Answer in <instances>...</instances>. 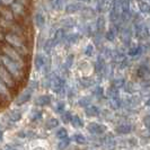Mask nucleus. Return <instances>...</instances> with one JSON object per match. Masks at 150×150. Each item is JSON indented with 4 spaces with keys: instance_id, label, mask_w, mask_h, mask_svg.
I'll use <instances>...</instances> for the list:
<instances>
[{
    "instance_id": "423d86ee",
    "label": "nucleus",
    "mask_w": 150,
    "mask_h": 150,
    "mask_svg": "<svg viewBox=\"0 0 150 150\" xmlns=\"http://www.w3.org/2000/svg\"><path fill=\"white\" fill-rule=\"evenodd\" d=\"M21 117H22V112L18 111V110H15V111H13V112L10 113V120L13 121V122L19 121Z\"/></svg>"
},
{
    "instance_id": "f8f14e48",
    "label": "nucleus",
    "mask_w": 150,
    "mask_h": 150,
    "mask_svg": "<svg viewBox=\"0 0 150 150\" xmlns=\"http://www.w3.org/2000/svg\"><path fill=\"white\" fill-rule=\"evenodd\" d=\"M131 130V127L130 125H122V127H119L117 128V132L119 133H129Z\"/></svg>"
},
{
    "instance_id": "6e6552de",
    "label": "nucleus",
    "mask_w": 150,
    "mask_h": 150,
    "mask_svg": "<svg viewBox=\"0 0 150 150\" xmlns=\"http://www.w3.org/2000/svg\"><path fill=\"white\" fill-rule=\"evenodd\" d=\"M67 137H68V132L64 128H60L58 130V132H57V138H58V139L62 140V139H64V138H67Z\"/></svg>"
},
{
    "instance_id": "39448f33",
    "label": "nucleus",
    "mask_w": 150,
    "mask_h": 150,
    "mask_svg": "<svg viewBox=\"0 0 150 150\" xmlns=\"http://www.w3.org/2000/svg\"><path fill=\"white\" fill-rule=\"evenodd\" d=\"M59 125V120L58 119H50V120L46 122L45 124V128L46 129H54Z\"/></svg>"
},
{
    "instance_id": "ddd939ff",
    "label": "nucleus",
    "mask_w": 150,
    "mask_h": 150,
    "mask_svg": "<svg viewBox=\"0 0 150 150\" xmlns=\"http://www.w3.org/2000/svg\"><path fill=\"white\" fill-rule=\"evenodd\" d=\"M62 121L64 122V123H68V122H71V120H72V116H71V114L69 112H66L63 115H62Z\"/></svg>"
},
{
    "instance_id": "9b49d317",
    "label": "nucleus",
    "mask_w": 150,
    "mask_h": 150,
    "mask_svg": "<svg viewBox=\"0 0 150 150\" xmlns=\"http://www.w3.org/2000/svg\"><path fill=\"white\" fill-rule=\"evenodd\" d=\"M74 140H75L77 143H79V144L86 143V138H85L83 134H75L74 135Z\"/></svg>"
},
{
    "instance_id": "f03ea898",
    "label": "nucleus",
    "mask_w": 150,
    "mask_h": 150,
    "mask_svg": "<svg viewBox=\"0 0 150 150\" xmlns=\"http://www.w3.org/2000/svg\"><path fill=\"white\" fill-rule=\"evenodd\" d=\"M30 95H32V90L30 89L24 90L22 93V95H19L18 98L16 99V104H17V105H23V104L27 103V102L30 100Z\"/></svg>"
},
{
    "instance_id": "9d476101",
    "label": "nucleus",
    "mask_w": 150,
    "mask_h": 150,
    "mask_svg": "<svg viewBox=\"0 0 150 150\" xmlns=\"http://www.w3.org/2000/svg\"><path fill=\"white\" fill-rule=\"evenodd\" d=\"M69 143H70V139L67 137V138H64V139H62V140H61L58 147H59V149L60 150H63L64 148H67L68 146H69Z\"/></svg>"
},
{
    "instance_id": "dca6fc26",
    "label": "nucleus",
    "mask_w": 150,
    "mask_h": 150,
    "mask_svg": "<svg viewBox=\"0 0 150 150\" xmlns=\"http://www.w3.org/2000/svg\"><path fill=\"white\" fill-rule=\"evenodd\" d=\"M2 137H4V132H2V131H0V140L2 139Z\"/></svg>"
},
{
    "instance_id": "20e7f679",
    "label": "nucleus",
    "mask_w": 150,
    "mask_h": 150,
    "mask_svg": "<svg viewBox=\"0 0 150 150\" xmlns=\"http://www.w3.org/2000/svg\"><path fill=\"white\" fill-rule=\"evenodd\" d=\"M35 103L40 106H45V105H49L51 103V97L47 96V95H43V96H40L35 99Z\"/></svg>"
},
{
    "instance_id": "f3484780",
    "label": "nucleus",
    "mask_w": 150,
    "mask_h": 150,
    "mask_svg": "<svg viewBox=\"0 0 150 150\" xmlns=\"http://www.w3.org/2000/svg\"><path fill=\"white\" fill-rule=\"evenodd\" d=\"M148 105H150V99L148 100Z\"/></svg>"
},
{
    "instance_id": "7ed1b4c3",
    "label": "nucleus",
    "mask_w": 150,
    "mask_h": 150,
    "mask_svg": "<svg viewBox=\"0 0 150 150\" xmlns=\"http://www.w3.org/2000/svg\"><path fill=\"white\" fill-rule=\"evenodd\" d=\"M88 130H89L90 133L99 134V133H103L105 131V127L100 125V124H97V123H90L89 125H88Z\"/></svg>"
},
{
    "instance_id": "1a4fd4ad",
    "label": "nucleus",
    "mask_w": 150,
    "mask_h": 150,
    "mask_svg": "<svg viewBox=\"0 0 150 150\" xmlns=\"http://www.w3.org/2000/svg\"><path fill=\"white\" fill-rule=\"evenodd\" d=\"M86 114H87L88 116H96V115L98 114L97 107H95V106H90V107H88V108L86 110Z\"/></svg>"
},
{
    "instance_id": "4468645a",
    "label": "nucleus",
    "mask_w": 150,
    "mask_h": 150,
    "mask_svg": "<svg viewBox=\"0 0 150 150\" xmlns=\"http://www.w3.org/2000/svg\"><path fill=\"white\" fill-rule=\"evenodd\" d=\"M41 117H42V113H41V111H40V112H38L36 114H35V115H34V116H33V117H32V120H33V121H38V119H41Z\"/></svg>"
},
{
    "instance_id": "2eb2a0df",
    "label": "nucleus",
    "mask_w": 150,
    "mask_h": 150,
    "mask_svg": "<svg viewBox=\"0 0 150 150\" xmlns=\"http://www.w3.org/2000/svg\"><path fill=\"white\" fill-rule=\"evenodd\" d=\"M63 107H64V104L61 102V103H59V105L57 106V111L58 112H62L63 111Z\"/></svg>"
},
{
    "instance_id": "0eeeda50",
    "label": "nucleus",
    "mask_w": 150,
    "mask_h": 150,
    "mask_svg": "<svg viewBox=\"0 0 150 150\" xmlns=\"http://www.w3.org/2000/svg\"><path fill=\"white\" fill-rule=\"evenodd\" d=\"M71 123L75 128H81L83 127V121L79 116H72V120H71Z\"/></svg>"
},
{
    "instance_id": "f257e3e1",
    "label": "nucleus",
    "mask_w": 150,
    "mask_h": 150,
    "mask_svg": "<svg viewBox=\"0 0 150 150\" xmlns=\"http://www.w3.org/2000/svg\"><path fill=\"white\" fill-rule=\"evenodd\" d=\"M9 89L10 88L0 79V99H2L4 102H9L11 99V95H10Z\"/></svg>"
}]
</instances>
